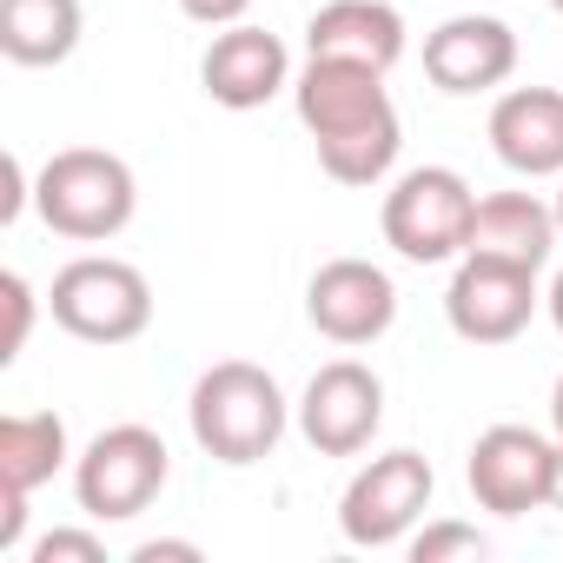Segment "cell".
Returning <instances> with one entry per match:
<instances>
[{
    "mask_svg": "<svg viewBox=\"0 0 563 563\" xmlns=\"http://www.w3.org/2000/svg\"><path fill=\"white\" fill-rule=\"evenodd\" d=\"M550 424H556V444H563V378H556V391H550Z\"/></svg>",
    "mask_w": 563,
    "mask_h": 563,
    "instance_id": "obj_26",
    "label": "cell"
},
{
    "mask_svg": "<svg viewBox=\"0 0 563 563\" xmlns=\"http://www.w3.org/2000/svg\"><path fill=\"white\" fill-rule=\"evenodd\" d=\"M464 484H471V497H477L490 517L543 510V504H550V484H556V444H550L543 431H530V424H490V431L471 444Z\"/></svg>",
    "mask_w": 563,
    "mask_h": 563,
    "instance_id": "obj_10",
    "label": "cell"
},
{
    "mask_svg": "<svg viewBox=\"0 0 563 563\" xmlns=\"http://www.w3.org/2000/svg\"><path fill=\"white\" fill-rule=\"evenodd\" d=\"M199 87H206L212 107L252 113V107H265L272 93L292 87V54H286V41H278V34H265V27H252V21L219 27L212 47H206V60H199Z\"/></svg>",
    "mask_w": 563,
    "mask_h": 563,
    "instance_id": "obj_12",
    "label": "cell"
},
{
    "mask_svg": "<svg viewBox=\"0 0 563 563\" xmlns=\"http://www.w3.org/2000/svg\"><path fill=\"white\" fill-rule=\"evenodd\" d=\"M34 212H41L60 239H74V245H107V239H120V232L133 225V212H140V179H133V166H126L120 153H107V146H67V153H54V159L41 166V179H34Z\"/></svg>",
    "mask_w": 563,
    "mask_h": 563,
    "instance_id": "obj_3",
    "label": "cell"
},
{
    "mask_svg": "<svg viewBox=\"0 0 563 563\" xmlns=\"http://www.w3.org/2000/svg\"><path fill=\"white\" fill-rule=\"evenodd\" d=\"M67 471V424L54 411H8L0 418V490H41Z\"/></svg>",
    "mask_w": 563,
    "mask_h": 563,
    "instance_id": "obj_18",
    "label": "cell"
},
{
    "mask_svg": "<svg viewBox=\"0 0 563 563\" xmlns=\"http://www.w3.org/2000/svg\"><path fill=\"white\" fill-rule=\"evenodd\" d=\"M385 424V378L358 358H332L312 372L299 398V431L319 457H358Z\"/></svg>",
    "mask_w": 563,
    "mask_h": 563,
    "instance_id": "obj_9",
    "label": "cell"
},
{
    "mask_svg": "<svg viewBox=\"0 0 563 563\" xmlns=\"http://www.w3.org/2000/svg\"><path fill=\"white\" fill-rule=\"evenodd\" d=\"M550 510H563V444H556V484H550Z\"/></svg>",
    "mask_w": 563,
    "mask_h": 563,
    "instance_id": "obj_27",
    "label": "cell"
},
{
    "mask_svg": "<svg viewBox=\"0 0 563 563\" xmlns=\"http://www.w3.org/2000/svg\"><path fill=\"white\" fill-rule=\"evenodd\" d=\"M424 74L438 93H490L517 74V34L497 14H451L444 27L424 34Z\"/></svg>",
    "mask_w": 563,
    "mask_h": 563,
    "instance_id": "obj_13",
    "label": "cell"
},
{
    "mask_svg": "<svg viewBox=\"0 0 563 563\" xmlns=\"http://www.w3.org/2000/svg\"><path fill=\"white\" fill-rule=\"evenodd\" d=\"M34 563H107V543L93 530H47L34 543Z\"/></svg>",
    "mask_w": 563,
    "mask_h": 563,
    "instance_id": "obj_21",
    "label": "cell"
},
{
    "mask_svg": "<svg viewBox=\"0 0 563 563\" xmlns=\"http://www.w3.org/2000/svg\"><path fill=\"white\" fill-rule=\"evenodd\" d=\"M166 477H173V451L153 424H107L74 457V497L93 523H126V517L153 510Z\"/></svg>",
    "mask_w": 563,
    "mask_h": 563,
    "instance_id": "obj_5",
    "label": "cell"
},
{
    "mask_svg": "<svg viewBox=\"0 0 563 563\" xmlns=\"http://www.w3.org/2000/svg\"><path fill=\"white\" fill-rule=\"evenodd\" d=\"M556 206H543L537 192H484L477 212H471V239L464 252H484V258H510L523 272H543L550 252H556Z\"/></svg>",
    "mask_w": 563,
    "mask_h": 563,
    "instance_id": "obj_16",
    "label": "cell"
},
{
    "mask_svg": "<svg viewBox=\"0 0 563 563\" xmlns=\"http://www.w3.org/2000/svg\"><path fill=\"white\" fill-rule=\"evenodd\" d=\"M490 153L517 179H563V87H510V93H497Z\"/></svg>",
    "mask_w": 563,
    "mask_h": 563,
    "instance_id": "obj_14",
    "label": "cell"
},
{
    "mask_svg": "<svg viewBox=\"0 0 563 563\" xmlns=\"http://www.w3.org/2000/svg\"><path fill=\"white\" fill-rule=\"evenodd\" d=\"M34 192H27V166L8 153V199H0V219H21V206H27Z\"/></svg>",
    "mask_w": 563,
    "mask_h": 563,
    "instance_id": "obj_24",
    "label": "cell"
},
{
    "mask_svg": "<svg viewBox=\"0 0 563 563\" xmlns=\"http://www.w3.org/2000/svg\"><path fill=\"white\" fill-rule=\"evenodd\" d=\"M292 107L319 146L325 179H339V186H385L391 179L405 126H398V107H391L378 67L306 60V74L292 80Z\"/></svg>",
    "mask_w": 563,
    "mask_h": 563,
    "instance_id": "obj_1",
    "label": "cell"
},
{
    "mask_svg": "<svg viewBox=\"0 0 563 563\" xmlns=\"http://www.w3.org/2000/svg\"><path fill=\"white\" fill-rule=\"evenodd\" d=\"M306 319L332 345H378L398 325V286L372 258H325L306 286Z\"/></svg>",
    "mask_w": 563,
    "mask_h": 563,
    "instance_id": "obj_11",
    "label": "cell"
},
{
    "mask_svg": "<svg viewBox=\"0 0 563 563\" xmlns=\"http://www.w3.org/2000/svg\"><path fill=\"white\" fill-rule=\"evenodd\" d=\"M537 272L510 265V258H484L464 252L451 286H444V319L464 345H510L530 319H537Z\"/></svg>",
    "mask_w": 563,
    "mask_h": 563,
    "instance_id": "obj_8",
    "label": "cell"
},
{
    "mask_svg": "<svg viewBox=\"0 0 563 563\" xmlns=\"http://www.w3.org/2000/svg\"><path fill=\"white\" fill-rule=\"evenodd\" d=\"M550 8H556V14H563V0H550Z\"/></svg>",
    "mask_w": 563,
    "mask_h": 563,
    "instance_id": "obj_29",
    "label": "cell"
},
{
    "mask_svg": "<svg viewBox=\"0 0 563 563\" xmlns=\"http://www.w3.org/2000/svg\"><path fill=\"white\" fill-rule=\"evenodd\" d=\"M87 34L80 0H0V54L14 67H60Z\"/></svg>",
    "mask_w": 563,
    "mask_h": 563,
    "instance_id": "obj_17",
    "label": "cell"
},
{
    "mask_svg": "<svg viewBox=\"0 0 563 563\" xmlns=\"http://www.w3.org/2000/svg\"><path fill=\"white\" fill-rule=\"evenodd\" d=\"M0 306H8V339H0V365H14L27 352V332H34V286L21 272H0Z\"/></svg>",
    "mask_w": 563,
    "mask_h": 563,
    "instance_id": "obj_20",
    "label": "cell"
},
{
    "mask_svg": "<svg viewBox=\"0 0 563 563\" xmlns=\"http://www.w3.org/2000/svg\"><path fill=\"white\" fill-rule=\"evenodd\" d=\"M471 212H477V192L464 173L451 166H411L391 179L385 192V245L411 265H444V258H464V239H471Z\"/></svg>",
    "mask_w": 563,
    "mask_h": 563,
    "instance_id": "obj_6",
    "label": "cell"
},
{
    "mask_svg": "<svg viewBox=\"0 0 563 563\" xmlns=\"http://www.w3.org/2000/svg\"><path fill=\"white\" fill-rule=\"evenodd\" d=\"M550 206H556V232H563V179H556V199Z\"/></svg>",
    "mask_w": 563,
    "mask_h": 563,
    "instance_id": "obj_28",
    "label": "cell"
},
{
    "mask_svg": "<svg viewBox=\"0 0 563 563\" xmlns=\"http://www.w3.org/2000/svg\"><path fill=\"white\" fill-rule=\"evenodd\" d=\"M444 556H490V537L477 530V523H424L418 537H411V563H444Z\"/></svg>",
    "mask_w": 563,
    "mask_h": 563,
    "instance_id": "obj_19",
    "label": "cell"
},
{
    "mask_svg": "<svg viewBox=\"0 0 563 563\" xmlns=\"http://www.w3.org/2000/svg\"><path fill=\"white\" fill-rule=\"evenodd\" d=\"M431 464L418 451H385L372 464H358V477L339 497V530L358 550H391L411 537V523L431 510Z\"/></svg>",
    "mask_w": 563,
    "mask_h": 563,
    "instance_id": "obj_7",
    "label": "cell"
},
{
    "mask_svg": "<svg viewBox=\"0 0 563 563\" xmlns=\"http://www.w3.org/2000/svg\"><path fill=\"white\" fill-rule=\"evenodd\" d=\"M179 14L219 34V27H239V21L252 14V0H179Z\"/></svg>",
    "mask_w": 563,
    "mask_h": 563,
    "instance_id": "obj_22",
    "label": "cell"
},
{
    "mask_svg": "<svg viewBox=\"0 0 563 563\" xmlns=\"http://www.w3.org/2000/svg\"><path fill=\"white\" fill-rule=\"evenodd\" d=\"M286 391H278V378L252 358H219L199 372L192 398H186V424H192V444L232 471L258 464L278 451V438H286Z\"/></svg>",
    "mask_w": 563,
    "mask_h": 563,
    "instance_id": "obj_2",
    "label": "cell"
},
{
    "mask_svg": "<svg viewBox=\"0 0 563 563\" xmlns=\"http://www.w3.org/2000/svg\"><path fill=\"white\" fill-rule=\"evenodd\" d=\"M133 563H199V543H179V537H153L133 550Z\"/></svg>",
    "mask_w": 563,
    "mask_h": 563,
    "instance_id": "obj_23",
    "label": "cell"
},
{
    "mask_svg": "<svg viewBox=\"0 0 563 563\" xmlns=\"http://www.w3.org/2000/svg\"><path fill=\"white\" fill-rule=\"evenodd\" d=\"M47 312L80 345H133L153 325V286H146L140 265L107 258V252H87V258H74V265L54 272Z\"/></svg>",
    "mask_w": 563,
    "mask_h": 563,
    "instance_id": "obj_4",
    "label": "cell"
},
{
    "mask_svg": "<svg viewBox=\"0 0 563 563\" xmlns=\"http://www.w3.org/2000/svg\"><path fill=\"white\" fill-rule=\"evenodd\" d=\"M543 306H550V325H556V339H563V272L550 278V292H543Z\"/></svg>",
    "mask_w": 563,
    "mask_h": 563,
    "instance_id": "obj_25",
    "label": "cell"
},
{
    "mask_svg": "<svg viewBox=\"0 0 563 563\" xmlns=\"http://www.w3.org/2000/svg\"><path fill=\"white\" fill-rule=\"evenodd\" d=\"M306 60H358L391 74L405 60V14L391 0H325L306 21Z\"/></svg>",
    "mask_w": 563,
    "mask_h": 563,
    "instance_id": "obj_15",
    "label": "cell"
}]
</instances>
